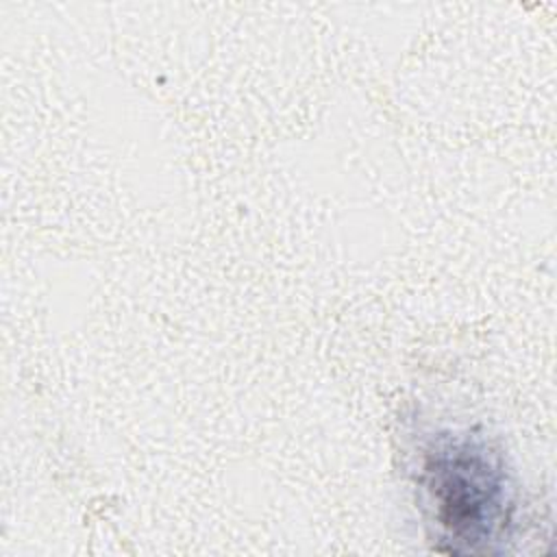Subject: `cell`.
I'll return each instance as SVG.
<instances>
[{"mask_svg": "<svg viewBox=\"0 0 557 557\" xmlns=\"http://www.w3.org/2000/svg\"><path fill=\"white\" fill-rule=\"evenodd\" d=\"M424 485L450 553H487L511 520V487L500 459L481 442L444 440L424 461Z\"/></svg>", "mask_w": 557, "mask_h": 557, "instance_id": "1", "label": "cell"}]
</instances>
